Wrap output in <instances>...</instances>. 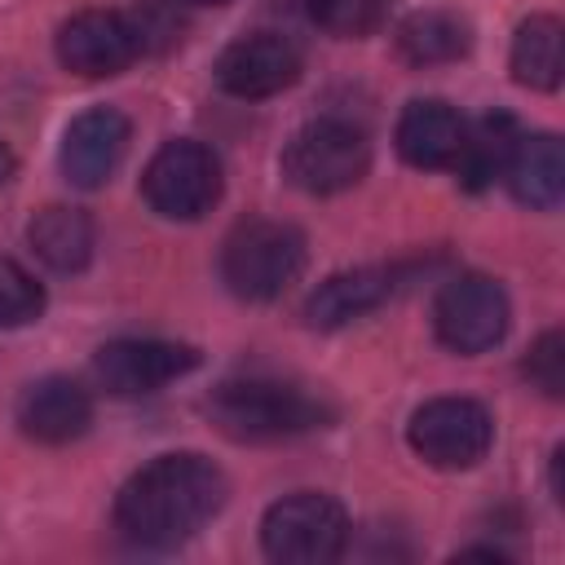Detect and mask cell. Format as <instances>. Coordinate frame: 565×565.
I'll return each mask as SVG.
<instances>
[{"label":"cell","mask_w":565,"mask_h":565,"mask_svg":"<svg viewBox=\"0 0 565 565\" xmlns=\"http://www.w3.org/2000/svg\"><path fill=\"white\" fill-rule=\"evenodd\" d=\"M44 313V287L31 269L0 256V327H26Z\"/></svg>","instance_id":"7402d4cb"},{"label":"cell","mask_w":565,"mask_h":565,"mask_svg":"<svg viewBox=\"0 0 565 565\" xmlns=\"http://www.w3.org/2000/svg\"><path fill=\"white\" fill-rule=\"evenodd\" d=\"M371 168V141L353 119H309L282 150V177L305 194H340Z\"/></svg>","instance_id":"5b68a950"},{"label":"cell","mask_w":565,"mask_h":565,"mask_svg":"<svg viewBox=\"0 0 565 565\" xmlns=\"http://www.w3.org/2000/svg\"><path fill=\"white\" fill-rule=\"evenodd\" d=\"M199 366V349L194 344H181V340H141V335H128V340H110L97 349L93 358V375L106 393L115 397H141V393H159L163 384L190 375Z\"/></svg>","instance_id":"30bf717a"},{"label":"cell","mask_w":565,"mask_h":565,"mask_svg":"<svg viewBox=\"0 0 565 565\" xmlns=\"http://www.w3.org/2000/svg\"><path fill=\"white\" fill-rule=\"evenodd\" d=\"M516 137L521 132H516V124L508 115H486L472 128H463V146H459L450 168L459 172V181L468 190H486V185H494L503 177V163H508Z\"/></svg>","instance_id":"ffe728a7"},{"label":"cell","mask_w":565,"mask_h":565,"mask_svg":"<svg viewBox=\"0 0 565 565\" xmlns=\"http://www.w3.org/2000/svg\"><path fill=\"white\" fill-rule=\"evenodd\" d=\"M512 199L525 203V207H539V212H552L565 194V154H561V141L552 132H521L508 163H503V177Z\"/></svg>","instance_id":"2e32d148"},{"label":"cell","mask_w":565,"mask_h":565,"mask_svg":"<svg viewBox=\"0 0 565 565\" xmlns=\"http://www.w3.org/2000/svg\"><path fill=\"white\" fill-rule=\"evenodd\" d=\"M13 172H18V159H13V150L4 146V137H0V185H9Z\"/></svg>","instance_id":"cb8c5ba5"},{"label":"cell","mask_w":565,"mask_h":565,"mask_svg":"<svg viewBox=\"0 0 565 565\" xmlns=\"http://www.w3.org/2000/svg\"><path fill=\"white\" fill-rule=\"evenodd\" d=\"M207 415L234 441H287L327 428L335 411L305 384L274 375H238L212 388Z\"/></svg>","instance_id":"7a4b0ae2"},{"label":"cell","mask_w":565,"mask_h":565,"mask_svg":"<svg viewBox=\"0 0 565 565\" xmlns=\"http://www.w3.org/2000/svg\"><path fill=\"white\" fill-rule=\"evenodd\" d=\"M128 141H132V124L124 110L115 106H93L84 115H75L62 132V150H57V163H62V177L79 190H97L106 185L124 154H128Z\"/></svg>","instance_id":"7c38bea8"},{"label":"cell","mask_w":565,"mask_h":565,"mask_svg":"<svg viewBox=\"0 0 565 565\" xmlns=\"http://www.w3.org/2000/svg\"><path fill=\"white\" fill-rule=\"evenodd\" d=\"M181 4H199L203 9V4H225V0H181Z\"/></svg>","instance_id":"d4e9b609"},{"label":"cell","mask_w":565,"mask_h":565,"mask_svg":"<svg viewBox=\"0 0 565 565\" xmlns=\"http://www.w3.org/2000/svg\"><path fill=\"white\" fill-rule=\"evenodd\" d=\"M468 49H472V26L450 9H419L397 26V53L411 66H446L468 57Z\"/></svg>","instance_id":"ac0fdd59"},{"label":"cell","mask_w":565,"mask_h":565,"mask_svg":"<svg viewBox=\"0 0 565 565\" xmlns=\"http://www.w3.org/2000/svg\"><path fill=\"white\" fill-rule=\"evenodd\" d=\"M225 490V472L207 455H159L119 486L115 530L137 547H181L221 512Z\"/></svg>","instance_id":"6da1fadb"},{"label":"cell","mask_w":565,"mask_h":565,"mask_svg":"<svg viewBox=\"0 0 565 565\" xmlns=\"http://www.w3.org/2000/svg\"><path fill=\"white\" fill-rule=\"evenodd\" d=\"M508 318H512L508 296L486 274H455L433 300L437 340L455 353H468V358L494 349L508 331Z\"/></svg>","instance_id":"ba28073f"},{"label":"cell","mask_w":565,"mask_h":565,"mask_svg":"<svg viewBox=\"0 0 565 565\" xmlns=\"http://www.w3.org/2000/svg\"><path fill=\"white\" fill-rule=\"evenodd\" d=\"M305 269V234L287 221L247 216L221 243V282L238 300H274Z\"/></svg>","instance_id":"3957f363"},{"label":"cell","mask_w":565,"mask_h":565,"mask_svg":"<svg viewBox=\"0 0 565 565\" xmlns=\"http://www.w3.org/2000/svg\"><path fill=\"white\" fill-rule=\"evenodd\" d=\"M260 547L278 565H327L349 547V516L331 494H282L260 516Z\"/></svg>","instance_id":"277c9868"},{"label":"cell","mask_w":565,"mask_h":565,"mask_svg":"<svg viewBox=\"0 0 565 565\" xmlns=\"http://www.w3.org/2000/svg\"><path fill=\"white\" fill-rule=\"evenodd\" d=\"M221 159L212 154V146L177 137L168 146H159L141 172V194L146 203L168 216V221H199L216 207L221 199Z\"/></svg>","instance_id":"8992f818"},{"label":"cell","mask_w":565,"mask_h":565,"mask_svg":"<svg viewBox=\"0 0 565 565\" xmlns=\"http://www.w3.org/2000/svg\"><path fill=\"white\" fill-rule=\"evenodd\" d=\"M13 419H18V428L31 441L66 446V441H75V437L88 433V424H93V397L71 375H44V380H35V384H26L18 393Z\"/></svg>","instance_id":"5bb4252c"},{"label":"cell","mask_w":565,"mask_h":565,"mask_svg":"<svg viewBox=\"0 0 565 565\" xmlns=\"http://www.w3.org/2000/svg\"><path fill=\"white\" fill-rule=\"evenodd\" d=\"M565 75V26L552 13H534L512 35V79L552 93Z\"/></svg>","instance_id":"d6986e66"},{"label":"cell","mask_w":565,"mask_h":565,"mask_svg":"<svg viewBox=\"0 0 565 565\" xmlns=\"http://www.w3.org/2000/svg\"><path fill=\"white\" fill-rule=\"evenodd\" d=\"M146 40L137 18L115 13V9H84L62 22L57 31V62L84 79H106L128 71L141 57Z\"/></svg>","instance_id":"9c48e42d"},{"label":"cell","mask_w":565,"mask_h":565,"mask_svg":"<svg viewBox=\"0 0 565 565\" xmlns=\"http://www.w3.org/2000/svg\"><path fill=\"white\" fill-rule=\"evenodd\" d=\"M406 441L428 468L459 472L486 459L494 441V419L472 397H433L411 415Z\"/></svg>","instance_id":"52a82bcc"},{"label":"cell","mask_w":565,"mask_h":565,"mask_svg":"<svg viewBox=\"0 0 565 565\" xmlns=\"http://www.w3.org/2000/svg\"><path fill=\"white\" fill-rule=\"evenodd\" d=\"M525 380L543 393V397H561L565 393V335L552 327L543 331L534 344H530V358H525Z\"/></svg>","instance_id":"603a6c76"},{"label":"cell","mask_w":565,"mask_h":565,"mask_svg":"<svg viewBox=\"0 0 565 565\" xmlns=\"http://www.w3.org/2000/svg\"><path fill=\"white\" fill-rule=\"evenodd\" d=\"M300 71H305V57L296 40L282 31H247L230 40L216 57V84L243 102H260V97L291 88Z\"/></svg>","instance_id":"8fae6325"},{"label":"cell","mask_w":565,"mask_h":565,"mask_svg":"<svg viewBox=\"0 0 565 565\" xmlns=\"http://www.w3.org/2000/svg\"><path fill=\"white\" fill-rule=\"evenodd\" d=\"M305 13L318 31L340 35V40H358L384 22L388 0H305Z\"/></svg>","instance_id":"44dd1931"},{"label":"cell","mask_w":565,"mask_h":565,"mask_svg":"<svg viewBox=\"0 0 565 565\" xmlns=\"http://www.w3.org/2000/svg\"><path fill=\"white\" fill-rule=\"evenodd\" d=\"M463 119L450 102L441 97H419L411 102L402 115H397V154L411 163V168H450L459 146H463Z\"/></svg>","instance_id":"9a60e30c"},{"label":"cell","mask_w":565,"mask_h":565,"mask_svg":"<svg viewBox=\"0 0 565 565\" xmlns=\"http://www.w3.org/2000/svg\"><path fill=\"white\" fill-rule=\"evenodd\" d=\"M406 269L402 265H358V269H340L331 278H322L309 300H305V322L318 331H335L349 327L358 318H366L371 309H380L397 287H402Z\"/></svg>","instance_id":"4fadbf2b"},{"label":"cell","mask_w":565,"mask_h":565,"mask_svg":"<svg viewBox=\"0 0 565 565\" xmlns=\"http://www.w3.org/2000/svg\"><path fill=\"white\" fill-rule=\"evenodd\" d=\"M26 238H31L35 256L57 274H75L93 256V221L84 207H71V203L40 207L26 225Z\"/></svg>","instance_id":"e0dca14e"}]
</instances>
